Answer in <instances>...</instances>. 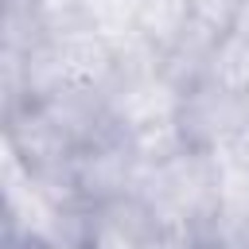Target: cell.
I'll use <instances>...</instances> for the list:
<instances>
[{"label":"cell","mask_w":249,"mask_h":249,"mask_svg":"<svg viewBox=\"0 0 249 249\" xmlns=\"http://www.w3.org/2000/svg\"><path fill=\"white\" fill-rule=\"evenodd\" d=\"M230 27L241 31V35H249V0H237V12H233V19H230Z\"/></svg>","instance_id":"8"},{"label":"cell","mask_w":249,"mask_h":249,"mask_svg":"<svg viewBox=\"0 0 249 249\" xmlns=\"http://www.w3.org/2000/svg\"><path fill=\"white\" fill-rule=\"evenodd\" d=\"M39 249H86L82 241H62V237H51V241H43Z\"/></svg>","instance_id":"9"},{"label":"cell","mask_w":249,"mask_h":249,"mask_svg":"<svg viewBox=\"0 0 249 249\" xmlns=\"http://www.w3.org/2000/svg\"><path fill=\"white\" fill-rule=\"evenodd\" d=\"M144 249H202V237L191 230H179V226H160Z\"/></svg>","instance_id":"7"},{"label":"cell","mask_w":249,"mask_h":249,"mask_svg":"<svg viewBox=\"0 0 249 249\" xmlns=\"http://www.w3.org/2000/svg\"><path fill=\"white\" fill-rule=\"evenodd\" d=\"M206 82L249 97V35L222 27V35L210 51V62H206Z\"/></svg>","instance_id":"6"},{"label":"cell","mask_w":249,"mask_h":249,"mask_svg":"<svg viewBox=\"0 0 249 249\" xmlns=\"http://www.w3.org/2000/svg\"><path fill=\"white\" fill-rule=\"evenodd\" d=\"M245 121H249V97L230 93L206 78L183 89L175 109V128L183 144L206 148V152H226V144L245 128Z\"/></svg>","instance_id":"4"},{"label":"cell","mask_w":249,"mask_h":249,"mask_svg":"<svg viewBox=\"0 0 249 249\" xmlns=\"http://www.w3.org/2000/svg\"><path fill=\"white\" fill-rule=\"evenodd\" d=\"M156 210L160 226H179L206 237L226 214V160L206 148H179L148 163L136 187Z\"/></svg>","instance_id":"1"},{"label":"cell","mask_w":249,"mask_h":249,"mask_svg":"<svg viewBox=\"0 0 249 249\" xmlns=\"http://www.w3.org/2000/svg\"><path fill=\"white\" fill-rule=\"evenodd\" d=\"M156 230L160 218L140 191L101 202H70L58 222V237L82 241L86 249H144Z\"/></svg>","instance_id":"2"},{"label":"cell","mask_w":249,"mask_h":249,"mask_svg":"<svg viewBox=\"0 0 249 249\" xmlns=\"http://www.w3.org/2000/svg\"><path fill=\"white\" fill-rule=\"evenodd\" d=\"M144 167L148 163L140 160L132 136L124 128H113L70 156L62 171V195L70 202H101V198L128 195L140 187Z\"/></svg>","instance_id":"3"},{"label":"cell","mask_w":249,"mask_h":249,"mask_svg":"<svg viewBox=\"0 0 249 249\" xmlns=\"http://www.w3.org/2000/svg\"><path fill=\"white\" fill-rule=\"evenodd\" d=\"M198 19L202 12L195 0H132L124 31L136 35L156 58H163L179 39H187V31Z\"/></svg>","instance_id":"5"}]
</instances>
